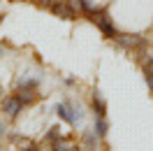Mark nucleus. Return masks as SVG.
<instances>
[{
  "label": "nucleus",
  "instance_id": "nucleus-1",
  "mask_svg": "<svg viewBox=\"0 0 153 151\" xmlns=\"http://www.w3.org/2000/svg\"><path fill=\"white\" fill-rule=\"evenodd\" d=\"M91 21H93L97 28L105 33L107 37H111V40H114V35L118 33V30H116V26H114V21L109 19V14H107L105 10H95L93 14H91Z\"/></svg>",
  "mask_w": 153,
  "mask_h": 151
},
{
  "label": "nucleus",
  "instance_id": "nucleus-2",
  "mask_svg": "<svg viewBox=\"0 0 153 151\" xmlns=\"http://www.w3.org/2000/svg\"><path fill=\"white\" fill-rule=\"evenodd\" d=\"M114 42L123 49H139L144 47V37L142 35H132V33H116Z\"/></svg>",
  "mask_w": 153,
  "mask_h": 151
},
{
  "label": "nucleus",
  "instance_id": "nucleus-3",
  "mask_svg": "<svg viewBox=\"0 0 153 151\" xmlns=\"http://www.w3.org/2000/svg\"><path fill=\"white\" fill-rule=\"evenodd\" d=\"M23 107H26V105L21 102L19 95H10V98H5V100H2V112L7 114L10 119H16V116L21 114V109H23Z\"/></svg>",
  "mask_w": 153,
  "mask_h": 151
},
{
  "label": "nucleus",
  "instance_id": "nucleus-4",
  "mask_svg": "<svg viewBox=\"0 0 153 151\" xmlns=\"http://www.w3.org/2000/svg\"><path fill=\"white\" fill-rule=\"evenodd\" d=\"M56 114H58V116H60L65 123H70V126H74V123L81 119V114H74V112H72V107H70L67 102H58V105H56Z\"/></svg>",
  "mask_w": 153,
  "mask_h": 151
},
{
  "label": "nucleus",
  "instance_id": "nucleus-5",
  "mask_svg": "<svg viewBox=\"0 0 153 151\" xmlns=\"http://www.w3.org/2000/svg\"><path fill=\"white\" fill-rule=\"evenodd\" d=\"M51 12L58 14V16H63V19H72V16H74V10H72L67 2H53V5H51Z\"/></svg>",
  "mask_w": 153,
  "mask_h": 151
},
{
  "label": "nucleus",
  "instance_id": "nucleus-6",
  "mask_svg": "<svg viewBox=\"0 0 153 151\" xmlns=\"http://www.w3.org/2000/svg\"><path fill=\"white\" fill-rule=\"evenodd\" d=\"M93 109L97 112V116H105V112H107V102H105V98L100 95V91L93 93Z\"/></svg>",
  "mask_w": 153,
  "mask_h": 151
},
{
  "label": "nucleus",
  "instance_id": "nucleus-7",
  "mask_svg": "<svg viewBox=\"0 0 153 151\" xmlns=\"http://www.w3.org/2000/svg\"><path fill=\"white\" fill-rule=\"evenodd\" d=\"M16 95L21 98L23 105H30L35 100V88H16Z\"/></svg>",
  "mask_w": 153,
  "mask_h": 151
},
{
  "label": "nucleus",
  "instance_id": "nucleus-8",
  "mask_svg": "<svg viewBox=\"0 0 153 151\" xmlns=\"http://www.w3.org/2000/svg\"><path fill=\"white\" fill-rule=\"evenodd\" d=\"M81 140H84V147H86V149H95V144H97L100 137L95 135V130H84V137H81Z\"/></svg>",
  "mask_w": 153,
  "mask_h": 151
},
{
  "label": "nucleus",
  "instance_id": "nucleus-9",
  "mask_svg": "<svg viewBox=\"0 0 153 151\" xmlns=\"http://www.w3.org/2000/svg\"><path fill=\"white\" fill-rule=\"evenodd\" d=\"M93 130H95L97 137H105V135H107V130H109V123H107L105 116H97V119H95V128H93Z\"/></svg>",
  "mask_w": 153,
  "mask_h": 151
},
{
  "label": "nucleus",
  "instance_id": "nucleus-10",
  "mask_svg": "<svg viewBox=\"0 0 153 151\" xmlns=\"http://www.w3.org/2000/svg\"><path fill=\"white\" fill-rule=\"evenodd\" d=\"M72 149V144L67 140H63V137H58L56 142H53V151H70Z\"/></svg>",
  "mask_w": 153,
  "mask_h": 151
},
{
  "label": "nucleus",
  "instance_id": "nucleus-11",
  "mask_svg": "<svg viewBox=\"0 0 153 151\" xmlns=\"http://www.w3.org/2000/svg\"><path fill=\"white\" fill-rule=\"evenodd\" d=\"M58 137H60V130H58V128H49V132L44 135V140H47V142H56Z\"/></svg>",
  "mask_w": 153,
  "mask_h": 151
},
{
  "label": "nucleus",
  "instance_id": "nucleus-12",
  "mask_svg": "<svg viewBox=\"0 0 153 151\" xmlns=\"http://www.w3.org/2000/svg\"><path fill=\"white\" fill-rule=\"evenodd\" d=\"M144 72H151V75H153V56L144 61Z\"/></svg>",
  "mask_w": 153,
  "mask_h": 151
},
{
  "label": "nucleus",
  "instance_id": "nucleus-13",
  "mask_svg": "<svg viewBox=\"0 0 153 151\" xmlns=\"http://www.w3.org/2000/svg\"><path fill=\"white\" fill-rule=\"evenodd\" d=\"M144 77H146V84H149V88L153 91V75H151V72H144Z\"/></svg>",
  "mask_w": 153,
  "mask_h": 151
},
{
  "label": "nucleus",
  "instance_id": "nucleus-14",
  "mask_svg": "<svg viewBox=\"0 0 153 151\" xmlns=\"http://www.w3.org/2000/svg\"><path fill=\"white\" fill-rule=\"evenodd\" d=\"M37 5H42V7H51V0H35Z\"/></svg>",
  "mask_w": 153,
  "mask_h": 151
},
{
  "label": "nucleus",
  "instance_id": "nucleus-15",
  "mask_svg": "<svg viewBox=\"0 0 153 151\" xmlns=\"http://www.w3.org/2000/svg\"><path fill=\"white\" fill-rule=\"evenodd\" d=\"M5 130H7V128H5V123H0V135H5Z\"/></svg>",
  "mask_w": 153,
  "mask_h": 151
},
{
  "label": "nucleus",
  "instance_id": "nucleus-16",
  "mask_svg": "<svg viewBox=\"0 0 153 151\" xmlns=\"http://www.w3.org/2000/svg\"><path fill=\"white\" fill-rule=\"evenodd\" d=\"M26 151H39V149H37V147H28Z\"/></svg>",
  "mask_w": 153,
  "mask_h": 151
},
{
  "label": "nucleus",
  "instance_id": "nucleus-17",
  "mask_svg": "<svg viewBox=\"0 0 153 151\" xmlns=\"http://www.w3.org/2000/svg\"><path fill=\"white\" fill-rule=\"evenodd\" d=\"M53 2H67V0H51V5H53Z\"/></svg>",
  "mask_w": 153,
  "mask_h": 151
},
{
  "label": "nucleus",
  "instance_id": "nucleus-18",
  "mask_svg": "<svg viewBox=\"0 0 153 151\" xmlns=\"http://www.w3.org/2000/svg\"><path fill=\"white\" fill-rule=\"evenodd\" d=\"M70 151H76V149H74V147H72V149H70Z\"/></svg>",
  "mask_w": 153,
  "mask_h": 151
},
{
  "label": "nucleus",
  "instance_id": "nucleus-19",
  "mask_svg": "<svg viewBox=\"0 0 153 151\" xmlns=\"http://www.w3.org/2000/svg\"><path fill=\"white\" fill-rule=\"evenodd\" d=\"M0 54H2V49H0Z\"/></svg>",
  "mask_w": 153,
  "mask_h": 151
}]
</instances>
